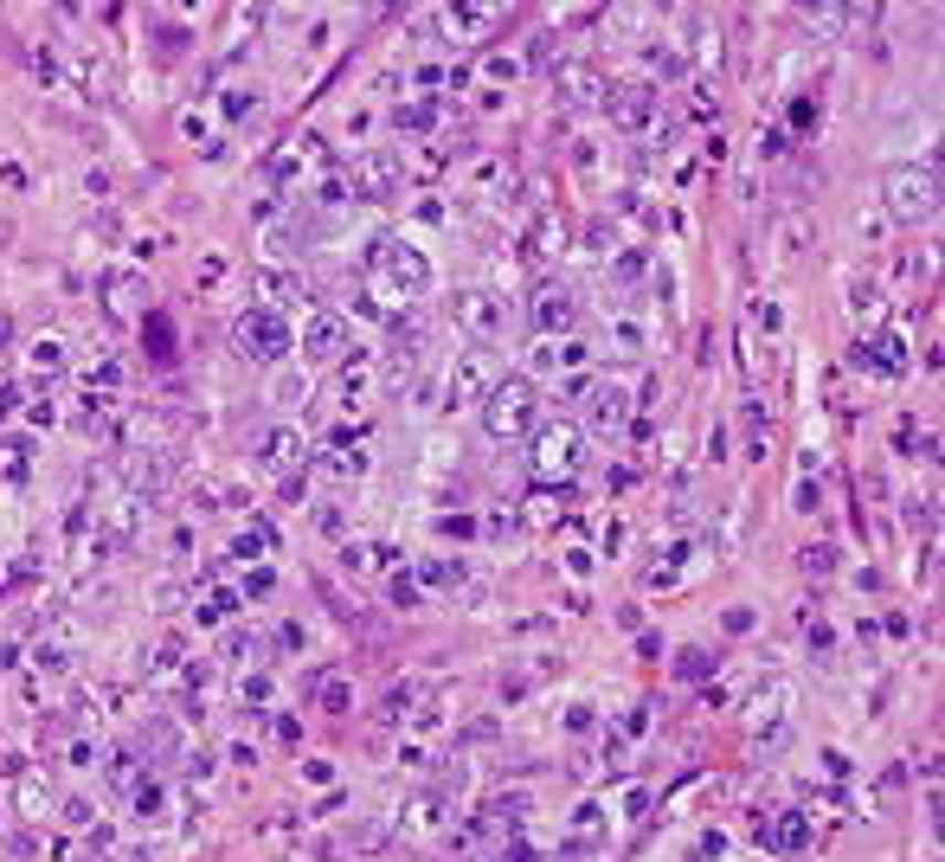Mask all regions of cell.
Here are the masks:
<instances>
[{"label": "cell", "instance_id": "cell-4", "mask_svg": "<svg viewBox=\"0 0 945 862\" xmlns=\"http://www.w3.org/2000/svg\"><path fill=\"white\" fill-rule=\"evenodd\" d=\"M490 380H495V361L483 354V348H470V354H457L451 361L444 393H451V406H476V400H490Z\"/></svg>", "mask_w": 945, "mask_h": 862}, {"label": "cell", "instance_id": "cell-6", "mask_svg": "<svg viewBox=\"0 0 945 862\" xmlns=\"http://www.w3.org/2000/svg\"><path fill=\"white\" fill-rule=\"evenodd\" d=\"M649 110H656V91H649V84H624V97H611L618 129H649Z\"/></svg>", "mask_w": 945, "mask_h": 862}, {"label": "cell", "instance_id": "cell-8", "mask_svg": "<svg viewBox=\"0 0 945 862\" xmlns=\"http://www.w3.org/2000/svg\"><path fill=\"white\" fill-rule=\"evenodd\" d=\"M534 322H540L547 336H554V329H567V322H572V290L547 284V290H540V302H534Z\"/></svg>", "mask_w": 945, "mask_h": 862}, {"label": "cell", "instance_id": "cell-17", "mask_svg": "<svg viewBox=\"0 0 945 862\" xmlns=\"http://www.w3.org/2000/svg\"><path fill=\"white\" fill-rule=\"evenodd\" d=\"M804 573H830V547H804Z\"/></svg>", "mask_w": 945, "mask_h": 862}, {"label": "cell", "instance_id": "cell-3", "mask_svg": "<svg viewBox=\"0 0 945 862\" xmlns=\"http://www.w3.org/2000/svg\"><path fill=\"white\" fill-rule=\"evenodd\" d=\"M457 329L476 341V348H490V341L508 329V309H502V297H490V290H463V297H457Z\"/></svg>", "mask_w": 945, "mask_h": 862}, {"label": "cell", "instance_id": "cell-10", "mask_svg": "<svg viewBox=\"0 0 945 862\" xmlns=\"http://www.w3.org/2000/svg\"><path fill=\"white\" fill-rule=\"evenodd\" d=\"M393 277L406 284V297H418V290H431V264L418 258V252H393Z\"/></svg>", "mask_w": 945, "mask_h": 862}, {"label": "cell", "instance_id": "cell-14", "mask_svg": "<svg viewBox=\"0 0 945 862\" xmlns=\"http://www.w3.org/2000/svg\"><path fill=\"white\" fill-rule=\"evenodd\" d=\"M367 386H374V368H367V361L347 368V400H367Z\"/></svg>", "mask_w": 945, "mask_h": 862}, {"label": "cell", "instance_id": "cell-11", "mask_svg": "<svg viewBox=\"0 0 945 862\" xmlns=\"http://www.w3.org/2000/svg\"><path fill=\"white\" fill-rule=\"evenodd\" d=\"M785 709H792V682H772L753 695V721H785Z\"/></svg>", "mask_w": 945, "mask_h": 862}, {"label": "cell", "instance_id": "cell-16", "mask_svg": "<svg viewBox=\"0 0 945 862\" xmlns=\"http://www.w3.org/2000/svg\"><path fill=\"white\" fill-rule=\"evenodd\" d=\"M277 393H283V406H297V400H309V380L290 374V380H277Z\"/></svg>", "mask_w": 945, "mask_h": 862}, {"label": "cell", "instance_id": "cell-1", "mask_svg": "<svg viewBox=\"0 0 945 862\" xmlns=\"http://www.w3.org/2000/svg\"><path fill=\"white\" fill-rule=\"evenodd\" d=\"M528 425H534V386L528 380H508V386H495L490 400H483V432H490L495 445L522 438Z\"/></svg>", "mask_w": 945, "mask_h": 862}, {"label": "cell", "instance_id": "cell-5", "mask_svg": "<svg viewBox=\"0 0 945 862\" xmlns=\"http://www.w3.org/2000/svg\"><path fill=\"white\" fill-rule=\"evenodd\" d=\"M572 464H579V432H540V450H534V470L540 477H567Z\"/></svg>", "mask_w": 945, "mask_h": 862}, {"label": "cell", "instance_id": "cell-7", "mask_svg": "<svg viewBox=\"0 0 945 862\" xmlns=\"http://www.w3.org/2000/svg\"><path fill=\"white\" fill-rule=\"evenodd\" d=\"M354 181H361V188H367V193H386V188H393V181H399V155H393V149H374V155H361V161H354Z\"/></svg>", "mask_w": 945, "mask_h": 862}, {"label": "cell", "instance_id": "cell-12", "mask_svg": "<svg viewBox=\"0 0 945 862\" xmlns=\"http://www.w3.org/2000/svg\"><path fill=\"white\" fill-rule=\"evenodd\" d=\"M560 84H567V97H572V104H592V97L605 91V84H599V72H592V65H567V72H560Z\"/></svg>", "mask_w": 945, "mask_h": 862}, {"label": "cell", "instance_id": "cell-13", "mask_svg": "<svg viewBox=\"0 0 945 862\" xmlns=\"http://www.w3.org/2000/svg\"><path fill=\"white\" fill-rule=\"evenodd\" d=\"M335 348H341V322H335V316H315V322H309V354H322V361H329Z\"/></svg>", "mask_w": 945, "mask_h": 862}, {"label": "cell", "instance_id": "cell-2", "mask_svg": "<svg viewBox=\"0 0 945 862\" xmlns=\"http://www.w3.org/2000/svg\"><path fill=\"white\" fill-rule=\"evenodd\" d=\"M939 193V181H933V168H894L888 174V206H894V220H933V200Z\"/></svg>", "mask_w": 945, "mask_h": 862}, {"label": "cell", "instance_id": "cell-15", "mask_svg": "<svg viewBox=\"0 0 945 862\" xmlns=\"http://www.w3.org/2000/svg\"><path fill=\"white\" fill-rule=\"evenodd\" d=\"M618 341H624V354H637V348H643V322H631V316H618Z\"/></svg>", "mask_w": 945, "mask_h": 862}, {"label": "cell", "instance_id": "cell-9", "mask_svg": "<svg viewBox=\"0 0 945 862\" xmlns=\"http://www.w3.org/2000/svg\"><path fill=\"white\" fill-rule=\"evenodd\" d=\"M624 413H631V406H624V386H599V393H592V425H599V432H618Z\"/></svg>", "mask_w": 945, "mask_h": 862}]
</instances>
